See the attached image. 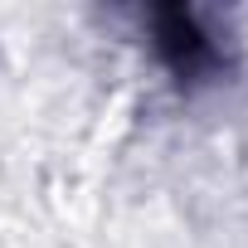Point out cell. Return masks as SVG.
Here are the masks:
<instances>
[{
    "label": "cell",
    "instance_id": "1",
    "mask_svg": "<svg viewBox=\"0 0 248 248\" xmlns=\"http://www.w3.org/2000/svg\"><path fill=\"white\" fill-rule=\"evenodd\" d=\"M141 30H146L156 63L185 97H195L233 73V39L219 34V25L195 5H146Z\"/></svg>",
    "mask_w": 248,
    "mask_h": 248
}]
</instances>
